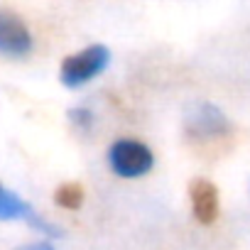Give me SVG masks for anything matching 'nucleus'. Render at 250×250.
<instances>
[{
  "label": "nucleus",
  "mask_w": 250,
  "mask_h": 250,
  "mask_svg": "<svg viewBox=\"0 0 250 250\" xmlns=\"http://www.w3.org/2000/svg\"><path fill=\"white\" fill-rule=\"evenodd\" d=\"M189 201H191V213L199 223L211 226L218 218V189L208 179H191L189 184Z\"/></svg>",
  "instance_id": "5"
},
{
  "label": "nucleus",
  "mask_w": 250,
  "mask_h": 250,
  "mask_svg": "<svg viewBox=\"0 0 250 250\" xmlns=\"http://www.w3.org/2000/svg\"><path fill=\"white\" fill-rule=\"evenodd\" d=\"M54 201H57L62 208L76 211V208H81V204H83V187L76 184V182H66V184H62V187L54 191Z\"/></svg>",
  "instance_id": "6"
},
{
  "label": "nucleus",
  "mask_w": 250,
  "mask_h": 250,
  "mask_svg": "<svg viewBox=\"0 0 250 250\" xmlns=\"http://www.w3.org/2000/svg\"><path fill=\"white\" fill-rule=\"evenodd\" d=\"M108 165L110 169L123 177V179H135L143 177L152 169L155 165V155L152 150L140 143V140H130V138H120L110 145L108 150Z\"/></svg>",
  "instance_id": "2"
},
{
  "label": "nucleus",
  "mask_w": 250,
  "mask_h": 250,
  "mask_svg": "<svg viewBox=\"0 0 250 250\" xmlns=\"http://www.w3.org/2000/svg\"><path fill=\"white\" fill-rule=\"evenodd\" d=\"M108 64H110V49L103 44H91L62 62L59 79L66 88H79L93 81L101 71H105Z\"/></svg>",
  "instance_id": "1"
},
{
  "label": "nucleus",
  "mask_w": 250,
  "mask_h": 250,
  "mask_svg": "<svg viewBox=\"0 0 250 250\" xmlns=\"http://www.w3.org/2000/svg\"><path fill=\"white\" fill-rule=\"evenodd\" d=\"M184 133L191 140H218L230 133V120L213 103H194L184 115Z\"/></svg>",
  "instance_id": "3"
},
{
  "label": "nucleus",
  "mask_w": 250,
  "mask_h": 250,
  "mask_svg": "<svg viewBox=\"0 0 250 250\" xmlns=\"http://www.w3.org/2000/svg\"><path fill=\"white\" fill-rule=\"evenodd\" d=\"M69 120L74 123V128H79V130H91L93 113L86 110V108H71V110H69Z\"/></svg>",
  "instance_id": "7"
},
{
  "label": "nucleus",
  "mask_w": 250,
  "mask_h": 250,
  "mask_svg": "<svg viewBox=\"0 0 250 250\" xmlns=\"http://www.w3.org/2000/svg\"><path fill=\"white\" fill-rule=\"evenodd\" d=\"M15 250H54L49 243H30V245H22V248H15Z\"/></svg>",
  "instance_id": "8"
},
{
  "label": "nucleus",
  "mask_w": 250,
  "mask_h": 250,
  "mask_svg": "<svg viewBox=\"0 0 250 250\" xmlns=\"http://www.w3.org/2000/svg\"><path fill=\"white\" fill-rule=\"evenodd\" d=\"M32 52V35L27 25L8 10H0V54L25 57Z\"/></svg>",
  "instance_id": "4"
},
{
  "label": "nucleus",
  "mask_w": 250,
  "mask_h": 250,
  "mask_svg": "<svg viewBox=\"0 0 250 250\" xmlns=\"http://www.w3.org/2000/svg\"><path fill=\"white\" fill-rule=\"evenodd\" d=\"M0 189H3V187H0Z\"/></svg>",
  "instance_id": "9"
}]
</instances>
